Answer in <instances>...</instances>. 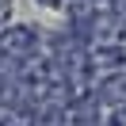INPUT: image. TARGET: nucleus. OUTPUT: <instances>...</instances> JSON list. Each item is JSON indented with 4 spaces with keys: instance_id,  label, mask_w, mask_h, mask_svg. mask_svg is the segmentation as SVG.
I'll list each match as a JSON object with an SVG mask.
<instances>
[{
    "instance_id": "1",
    "label": "nucleus",
    "mask_w": 126,
    "mask_h": 126,
    "mask_svg": "<svg viewBox=\"0 0 126 126\" xmlns=\"http://www.w3.org/2000/svg\"><path fill=\"white\" fill-rule=\"evenodd\" d=\"M34 54H38V34L31 27H8V31L0 34V57L4 61H12V65L23 69Z\"/></svg>"
},
{
    "instance_id": "2",
    "label": "nucleus",
    "mask_w": 126,
    "mask_h": 126,
    "mask_svg": "<svg viewBox=\"0 0 126 126\" xmlns=\"http://www.w3.org/2000/svg\"><path fill=\"white\" fill-rule=\"evenodd\" d=\"M4 16H8V0H0V23H4Z\"/></svg>"
},
{
    "instance_id": "3",
    "label": "nucleus",
    "mask_w": 126,
    "mask_h": 126,
    "mask_svg": "<svg viewBox=\"0 0 126 126\" xmlns=\"http://www.w3.org/2000/svg\"><path fill=\"white\" fill-rule=\"evenodd\" d=\"M42 4H54V0H42Z\"/></svg>"
}]
</instances>
